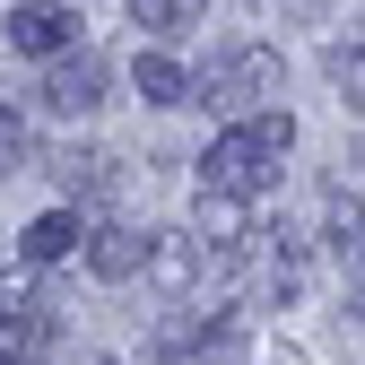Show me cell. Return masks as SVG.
<instances>
[{
  "label": "cell",
  "mask_w": 365,
  "mask_h": 365,
  "mask_svg": "<svg viewBox=\"0 0 365 365\" xmlns=\"http://www.w3.org/2000/svg\"><path fill=\"white\" fill-rule=\"evenodd\" d=\"M130 18L157 26V35H174V26H192V18H200V0H130Z\"/></svg>",
  "instance_id": "obj_13"
},
{
  "label": "cell",
  "mask_w": 365,
  "mask_h": 365,
  "mask_svg": "<svg viewBox=\"0 0 365 365\" xmlns=\"http://www.w3.org/2000/svg\"><path fill=\"white\" fill-rule=\"evenodd\" d=\"M96 365H113V356H96Z\"/></svg>",
  "instance_id": "obj_17"
},
{
  "label": "cell",
  "mask_w": 365,
  "mask_h": 365,
  "mask_svg": "<svg viewBox=\"0 0 365 365\" xmlns=\"http://www.w3.org/2000/svg\"><path fill=\"white\" fill-rule=\"evenodd\" d=\"M331 78L348 87V105H356V78H365V61H356V35H348V43H331Z\"/></svg>",
  "instance_id": "obj_15"
},
{
  "label": "cell",
  "mask_w": 365,
  "mask_h": 365,
  "mask_svg": "<svg viewBox=\"0 0 365 365\" xmlns=\"http://www.w3.org/2000/svg\"><path fill=\"white\" fill-rule=\"evenodd\" d=\"M26 165V130H18V113H0V174H18Z\"/></svg>",
  "instance_id": "obj_16"
},
{
  "label": "cell",
  "mask_w": 365,
  "mask_h": 365,
  "mask_svg": "<svg viewBox=\"0 0 365 365\" xmlns=\"http://www.w3.org/2000/svg\"><path fill=\"white\" fill-rule=\"evenodd\" d=\"M269 182H279V148H269L252 122H235V130H217V140H209V157H200V192L252 200V192H269Z\"/></svg>",
  "instance_id": "obj_2"
},
{
  "label": "cell",
  "mask_w": 365,
  "mask_h": 365,
  "mask_svg": "<svg viewBox=\"0 0 365 365\" xmlns=\"http://www.w3.org/2000/svg\"><path fill=\"white\" fill-rule=\"evenodd\" d=\"M18 252H26V269H53V261H70V252H78V209H43L26 235H18Z\"/></svg>",
  "instance_id": "obj_9"
},
{
  "label": "cell",
  "mask_w": 365,
  "mask_h": 365,
  "mask_svg": "<svg viewBox=\"0 0 365 365\" xmlns=\"http://www.w3.org/2000/svg\"><path fill=\"white\" fill-rule=\"evenodd\" d=\"M140 226H122V217H105V226H78V252H87V269H96L105 287H122V279H140Z\"/></svg>",
  "instance_id": "obj_6"
},
{
  "label": "cell",
  "mask_w": 365,
  "mask_h": 365,
  "mask_svg": "<svg viewBox=\"0 0 365 365\" xmlns=\"http://www.w3.org/2000/svg\"><path fill=\"white\" fill-rule=\"evenodd\" d=\"M140 105H192V70H182L174 53H140Z\"/></svg>",
  "instance_id": "obj_10"
},
{
  "label": "cell",
  "mask_w": 365,
  "mask_h": 365,
  "mask_svg": "<svg viewBox=\"0 0 365 365\" xmlns=\"http://www.w3.org/2000/svg\"><path fill=\"white\" fill-rule=\"evenodd\" d=\"M43 348H53V313H43L35 296L26 304H0V365H35Z\"/></svg>",
  "instance_id": "obj_8"
},
{
  "label": "cell",
  "mask_w": 365,
  "mask_h": 365,
  "mask_svg": "<svg viewBox=\"0 0 365 365\" xmlns=\"http://www.w3.org/2000/svg\"><path fill=\"white\" fill-rule=\"evenodd\" d=\"M322 244H331V261L356 269V192H331V226H322Z\"/></svg>",
  "instance_id": "obj_12"
},
{
  "label": "cell",
  "mask_w": 365,
  "mask_h": 365,
  "mask_svg": "<svg viewBox=\"0 0 365 365\" xmlns=\"http://www.w3.org/2000/svg\"><path fill=\"white\" fill-rule=\"evenodd\" d=\"M61 43H78V9H61V0H18L9 9V53L53 61Z\"/></svg>",
  "instance_id": "obj_5"
},
{
  "label": "cell",
  "mask_w": 365,
  "mask_h": 365,
  "mask_svg": "<svg viewBox=\"0 0 365 365\" xmlns=\"http://www.w3.org/2000/svg\"><path fill=\"white\" fill-rule=\"evenodd\" d=\"M43 105H53L61 122L96 113V105H105V61L87 53V43H61V53H53V70H43Z\"/></svg>",
  "instance_id": "obj_3"
},
{
  "label": "cell",
  "mask_w": 365,
  "mask_h": 365,
  "mask_svg": "<svg viewBox=\"0 0 365 365\" xmlns=\"http://www.w3.org/2000/svg\"><path fill=\"white\" fill-rule=\"evenodd\" d=\"M140 279H148L157 296H174V304H182V296L209 279V252H200L192 235H148V244H140Z\"/></svg>",
  "instance_id": "obj_4"
},
{
  "label": "cell",
  "mask_w": 365,
  "mask_h": 365,
  "mask_svg": "<svg viewBox=\"0 0 365 365\" xmlns=\"http://www.w3.org/2000/svg\"><path fill=\"white\" fill-rule=\"evenodd\" d=\"M244 235H252V226H244V200L200 192V209H192V244L209 252V269H226V261H235V252H244Z\"/></svg>",
  "instance_id": "obj_7"
},
{
  "label": "cell",
  "mask_w": 365,
  "mask_h": 365,
  "mask_svg": "<svg viewBox=\"0 0 365 365\" xmlns=\"http://www.w3.org/2000/svg\"><path fill=\"white\" fill-rule=\"evenodd\" d=\"M53 174L70 192H113V157L105 148H70V157H53Z\"/></svg>",
  "instance_id": "obj_11"
},
{
  "label": "cell",
  "mask_w": 365,
  "mask_h": 365,
  "mask_svg": "<svg viewBox=\"0 0 365 365\" xmlns=\"http://www.w3.org/2000/svg\"><path fill=\"white\" fill-rule=\"evenodd\" d=\"M269 287H279V296H296V287H304V252H296L287 226H279V252H269Z\"/></svg>",
  "instance_id": "obj_14"
},
{
  "label": "cell",
  "mask_w": 365,
  "mask_h": 365,
  "mask_svg": "<svg viewBox=\"0 0 365 365\" xmlns=\"http://www.w3.org/2000/svg\"><path fill=\"white\" fill-rule=\"evenodd\" d=\"M192 105H209V113H261V105H279V53H269V43H235L226 61H209L192 78Z\"/></svg>",
  "instance_id": "obj_1"
}]
</instances>
